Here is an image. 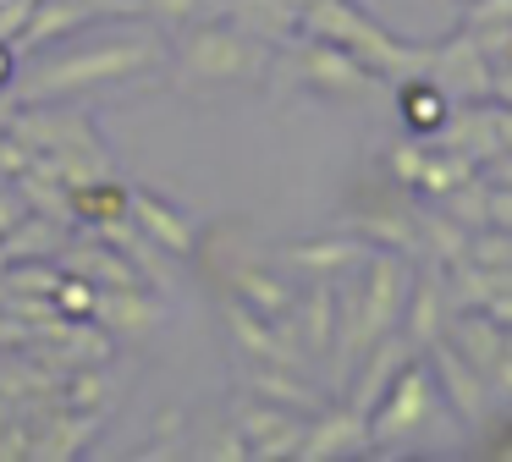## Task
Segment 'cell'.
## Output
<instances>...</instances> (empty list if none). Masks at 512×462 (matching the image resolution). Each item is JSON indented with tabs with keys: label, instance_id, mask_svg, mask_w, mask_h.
<instances>
[{
	"label": "cell",
	"instance_id": "obj_1",
	"mask_svg": "<svg viewBox=\"0 0 512 462\" xmlns=\"http://www.w3.org/2000/svg\"><path fill=\"white\" fill-rule=\"evenodd\" d=\"M160 61V39H111V44H94V50H72L61 61L39 66L28 77L23 94L28 99H61V94H78V88H100V83H122L133 77L138 66H155Z\"/></svg>",
	"mask_w": 512,
	"mask_h": 462
},
{
	"label": "cell",
	"instance_id": "obj_2",
	"mask_svg": "<svg viewBox=\"0 0 512 462\" xmlns=\"http://www.w3.org/2000/svg\"><path fill=\"white\" fill-rule=\"evenodd\" d=\"M182 72L199 77V83H237V77H254L259 72V50L237 33H221V28H204L188 39L182 50Z\"/></svg>",
	"mask_w": 512,
	"mask_h": 462
},
{
	"label": "cell",
	"instance_id": "obj_3",
	"mask_svg": "<svg viewBox=\"0 0 512 462\" xmlns=\"http://www.w3.org/2000/svg\"><path fill=\"white\" fill-rule=\"evenodd\" d=\"M309 28H314V33H331V39L347 44V50L375 55L380 66H402V61H408V55H402L397 44L386 39V33H375L364 17H353L342 0H314V6H309Z\"/></svg>",
	"mask_w": 512,
	"mask_h": 462
},
{
	"label": "cell",
	"instance_id": "obj_4",
	"mask_svg": "<svg viewBox=\"0 0 512 462\" xmlns=\"http://www.w3.org/2000/svg\"><path fill=\"white\" fill-rule=\"evenodd\" d=\"M430 380H424V369H408L397 385H391L386 407L375 413V424H369V435L375 440H397V435H413V429L424 424V413H430Z\"/></svg>",
	"mask_w": 512,
	"mask_h": 462
},
{
	"label": "cell",
	"instance_id": "obj_5",
	"mask_svg": "<svg viewBox=\"0 0 512 462\" xmlns=\"http://www.w3.org/2000/svg\"><path fill=\"white\" fill-rule=\"evenodd\" d=\"M100 11H111V6H100V0H34V11H28L23 33H17V50L34 55L45 39H61V33L83 28V22L100 17Z\"/></svg>",
	"mask_w": 512,
	"mask_h": 462
},
{
	"label": "cell",
	"instance_id": "obj_6",
	"mask_svg": "<svg viewBox=\"0 0 512 462\" xmlns=\"http://www.w3.org/2000/svg\"><path fill=\"white\" fill-rule=\"evenodd\" d=\"M94 319H100L105 330H122V336H144V330H155L160 319H166V308L149 292H138V286H100Z\"/></svg>",
	"mask_w": 512,
	"mask_h": 462
},
{
	"label": "cell",
	"instance_id": "obj_7",
	"mask_svg": "<svg viewBox=\"0 0 512 462\" xmlns=\"http://www.w3.org/2000/svg\"><path fill=\"white\" fill-rule=\"evenodd\" d=\"M56 264L67 275H83V281L94 286H138L144 275H138V264H127L116 248H105V242H67V248L56 253Z\"/></svg>",
	"mask_w": 512,
	"mask_h": 462
},
{
	"label": "cell",
	"instance_id": "obj_8",
	"mask_svg": "<svg viewBox=\"0 0 512 462\" xmlns=\"http://www.w3.org/2000/svg\"><path fill=\"white\" fill-rule=\"evenodd\" d=\"M237 440H254V457H298V440L303 429L292 424L287 413H270V407H254L248 402L243 413H237Z\"/></svg>",
	"mask_w": 512,
	"mask_h": 462
},
{
	"label": "cell",
	"instance_id": "obj_9",
	"mask_svg": "<svg viewBox=\"0 0 512 462\" xmlns=\"http://www.w3.org/2000/svg\"><path fill=\"white\" fill-rule=\"evenodd\" d=\"M127 220L138 226V237H155L166 253H188L193 248V226L171 204H160L155 193H127Z\"/></svg>",
	"mask_w": 512,
	"mask_h": 462
},
{
	"label": "cell",
	"instance_id": "obj_10",
	"mask_svg": "<svg viewBox=\"0 0 512 462\" xmlns=\"http://www.w3.org/2000/svg\"><path fill=\"white\" fill-rule=\"evenodd\" d=\"M402 286H408L402 264H397V259H380V264H375V281H369V303H364V336H380V330L397 319Z\"/></svg>",
	"mask_w": 512,
	"mask_h": 462
},
{
	"label": "cell",
	"instance_id": "obj_11",
	"mask_svg": "<svg viewBox=\"0 0 512 462\" xmlns=\"http://www.w3.org/2000/svg\"><path fill=\"white\" fill-rule=\"evenodd\" d=\"M358 440H364V418H358V407L353 413H342V418H320L314 429H303V440H298V457H336V451H353Z\"/></svg>",
	"mask_w": 512,
	"mask_h": 462
},
{
	"label": "cell",
	"instance_id": "obj_12",
	"mask_svg": "<svg viewBox=\"0 0 512 462\" xmlns=\"http://www.w3.org/2000/svg\"><path fill=\"white\" fill-rule=\"evenodd\" d=\"M303 66H309V83L342 88V94H358V88L369 83V77L353 66V55H347V50H336V44H314V50L303 55Z\"/></svg>",
	"mask_w": 512,
	"mask_h": 462
},
{
	"label": "cell",
	"instance_id": "obj_13",
	"mask_svg": "<svg viewBox=\"0 0 512 462\" xmlns=\"http://www.w3.org/2000/svg\"><path fill=\"white\" fill-rule=\"evenodd\" d=\"M226 314H232V330H237V341H243V347L254 352V358H270V363H292V352H281V341L270 336L265 325H254V319L243 314V303H232V308H226Z\"/></svg>",
	"mask_w": 512,
	"mask_h": 462
},
{
	"label": "cell",
	"instance_id": "obj_14",
	"mask_svg": "<svg viewBox=\"0 0 512 462\" xmlns=\"http://www.w3.org/2000/svg\"><path fill=\"white\" fill-rule=\"evenodd\" d=\"M237 292L248 297V308H259V314H270V319L287 314V303H292V297L281 292L270 275H259V270H237Z\"/></svg>",
	"mask_w": 512,
	"mask_h": 462
},
{
	"label": "cell",
	"instance_id": "obj_15",
	"mask_svg": "<svg viewBox=\"0 0 512 462\" xmlns=\"http://www.w3.org/2000/svg\"><path fill=\"white\" fill-rule=\"evenodd\" d=\"M287 259L309 264V270H342V264L364 259V248H358V242H314V248H292Z\"/></svg>",
	"mask_w": 512,
	"mask_h": 462
},
{
	"label": "cell",
	"instance_id": "obj_16",
	"mask_svg": "<svg viewBox=\"0 0 512 462\" xmlns=\"http://www.w3.org/2000/svg\"><path fill=\"white\" fill-rule=\"evenodd\" d=\"M94 297H100V286H94V281H83V275H61L56 308L67 319H94Z\"/></svg>",
	"mask_w": 512,
	"mask_h": 462
},
{
	"label": "cell",
	"instance_id": "obj_17",
	"mask_svg": "<svg viewBox=\"0 0 512 462\" xmlns=\"http://www.w3.org/2000/svg\"><path fill=\"white\" fill-rule=\"evenodd\" d=\"M254 385L265 391V402H281V407H320V402H314L309 385H298L292 374H259Z\"/></svg>",
	"mask_w": 512,
	"mask_h": 462
},
{
	"label": "cell",
	"instance_id": "obj_18",
	"mask_svg": "<svg viewBox=\"0 0 512 462\" xmlns=\"http://www.w3.org/2000/svg\"><path fill=\"white\" fill-rule=\"evenodd\" d=\"M23 215H28V198H23V187H17V182H12V187L0 182V237H6V231H12Z\"/></svg>",
	"mask_w": 512,
	"mask_h": 462
},
{
	"label": "cell",
	"instance_id": "obj_19",
	"mask_svg": "<svg viewBox=\"0 0 512 462\" xmlns=\"http://www.w3.org/2000/svg\"><path fill=\"white\" fill-rule=\"evenodd\" d=\"M408 121H413V127H435V121H441V99H435L430 88H424V94L413 88V94H408Z\"/></svg>",
	"mask_w": 512,
	"mask_h": 462
},
{
	"label": "cell",
	"instance_id": "obj_20",
	"mask_svg": "<svg viewBox=\"0 0 512 462\" xmlns=\"http://www.w3.org/2000/svg\"><path fill=\"white\" fill-rule=\"evenodd\" d=\"M413 308H419V314H413V330L435 341V308H441V297H435V286H424V292L413 297Z\"/></svg>",
	"mask_w": 512,
	"mask_h": 462
},
{
	"label": "cell",
	"instance_id": "obj_21",
	"mask_svg": "<svg viewBox=\"0 0 512 462\" xmlns=\"http://www.w3.org/2000/svg\"><path fill=\"white\" fill-rule=\"evenodd\" d=\"M325 325H331V297L314 292L309 297V341H314V347H325Z\"/></svg>",
	"mask_w": 512,
	"mask_h": 462
},
{
	"label": "cell",
	"instance_id": "obj_22",
	"mask_svg": "<svg viewBox=\"0 0 512 462\" xmlns=\"http://www.w3.org/2000/svg\"><path fill=\"white\" fill-rule=\"evenodd\" d=\"M100 396H105V380H94V374H78V380H72V407H78V413H89Z\"/></svg>",
	"mask_w": 512,
	"mask_h": 462
},
{
	"label": "cell",
	"instance_id": "obj_23",
	"mask_svg": "<svg viewBox=\"0 0 512 462\" xmlns=\"http://www.w3.org/2000/svg\"><path fill=\"white\" fill-rule=\"evenodd\" d=\"M490 220H501V226H512V198H490Z\"/></svg>",
	"mask_w": 512,
	"mask_h": 462
},
{
	"label": "cell",
	"instance_id": "obj_24",
	"mask_svg": "<svg viewBox=\"0 0 512 462\" xmlns=\"http://www.w3.org/2000/svg\"><path fill=\"white\" fill-rule=\"evenodd\" d=\"M160 11H171V17H182V11H193V0H155Z\"/></svg>",
	"mask_w": 512,
	"mask_h": 462
},
{
	"label": "cell",
	"instance_id": "obj_25",
	"mask_svg": "<svg viewBox=\"0 0 512 462\" xmlns=\"http://www.w3.org/2000/svg\"><path fill=\"white\" fill-rule=\"evenodd\" d=\"M6 72H12V61H6V44H0V88H6Z\"/></svg>",
	"mask_w": 512,
	"mask_h": 462
},
{
	"label": "cell",
	"instance_id": "obj_26",
	"mask_svg": "<svg viewBox=\"0 0 512 462\" xmlns=\"http://www.w3.org/2000/svg\"><path fill=\"white\" fill-rule=\"evenodd\" d=\"M6 264H12V259H6V242H0V270H6Z\"/></svg>",
	"mask_w": 512,
	"mask_h": 462
},
{
	"label": "cell",
	"instance_id": "obj_27",
	"mask_svg": "<svg viewBox=\"0 0 512 462\" xmlns=\"http://www.w3.org/2000/svg\"><path fill=\"white\" fill-rule=\"evenodd\" d=\"M0 6H17V0H0Z\"/></svg>",
	"mask_w": 512,
	"mask_h": 462
}]
</instances>
